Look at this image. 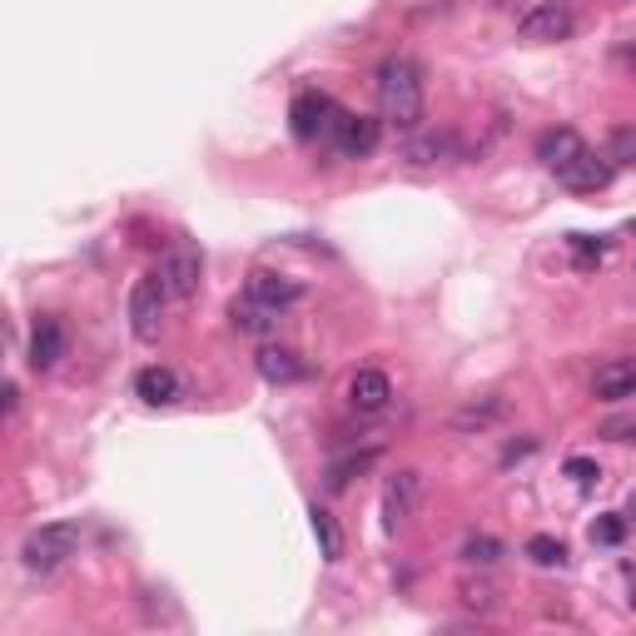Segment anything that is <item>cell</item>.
I'll use <instances>...</instances> for the list:
<instances>
[{"label":"cell","instance_id":"obj_1","mask_svg":"<svg viewBox=\"0 0 636 636\" xmlns=\"http://www.w3.org/2000/svg\"><path fill=\"white\" fill-rule=\"evenodd\" d=\"M378 90V119H389L393 130H418L423 109H428V85H423V66L408 55H389L373 76Z\"/></svg>","mask_w":636,"mask_h":636},{"label":"cell","instance_id":"obj_2","mask_svg":"<svg viewBox=\"0 0 636 636\" xmlns=\"http://www.w3.org/2000/svg\"><path fill=\"white\" fill-rule=\"evenodd\" d=\"M76 547H80V528L76 522H45V528H35L31 537H25V547H21V562H25V571H55V567H66L70 557H76Z\"/></svg>","mask_w":636,"mask_h":636},{"label":"cell","instance_id":"obj_3","mask_svg":"<svg viewBox=\"0 0 636 636\" xmlns=\"http://www.w3.org/2000/svg\"><path fill=\"white\" fill-rule=\"evenodd\" d=\"M154 279H160L164 299L189 303L199 293V279H205V259H199V248L195 244H170L160 254V269H154Z\"/></svg>","mask_w":636,"mask_h":636},{"label":"cell","instance_id":"obj_4","mask_svg":"<svg viewBox=\"0 0 636 636\" xmlns=\"http://www.w3.org/2000/svg\"><path fill=\"white\" fill-rule=\"evenodd\" d=\"M338 115H344V109H338L324 90H299L289 105V130H293V140L313 144V140H324V135L338 130Z\"/></svg>","mask_w":636,"mask_h":636},{"label":"cell","instance_id":"obj_5","mask_svg":"<svg viewBox=\"0 0 636 636\" xmlns=\"http://www.w3.org/2000/svg\"><path fill=\"white\" fill-rule=\"evenodd\" d=\"M571 31H577V11H571L567 0H542V5L522 11V21H518V41H528V45H557Z\"/></svg>","mask_w":636,"mask_h":636},{"label":"cell","instance_id":"obj_6","mask_svg":"<svg viewBox=\"0 0 636 636\" xmlns=\"http://www.w3.org/2000/svg\"><path fill=\"white\" fill-rule=\"evenodd\" d=\"M164 289H160V279H140L130 289V328H135V338H140V344H154V338H160V324H164Z\"/></svg>","mask_w":636,"mask_h":636},{"label":"cell","instance_id":"obj_7","mask_svg":"<svg viewBox=\"0 0 636 636\" xmlns=\"http://www.w3.org/2000/svg\"><path fill=\"white\" fill-rule=\"evenodd\" d=\"M383 140V119L373 115H338V130H334V144L344 160H368Z\"/></svg>","mask_w":636,"mask_h":636},{"label":"cell","instance_id":"obj_8","mask_svg":"<svg viewBox=\"0 0 636 636\" xmlns=\"http://www.w3.org/2000/svg\"><path fill=\"white\" fill-rule=\"evenodd\" d=\"M418 493H423V477L413 473V467H403V473L393 477L389 487H383V528L398 532L403 522L418 512Z\"/></svg>","mask_w":636,"mask_h":636},{"label":"cell","instance_id":"obj_9","mask_svg":"<svg viewBox=\"0 0 636 636\" xmlns=\"http://www.w3.org/2000/svg\"><path fill=\"white\" fill-rule=\"evenodd\" d=\"M348 403H354L358 413H383L393 403V378L383 373V368H358V373L348 378Z\"/></svg>","mask_w":636,"mask_h":636},{"label":"cell","instance_id":"obj_10","mask_svg":"<svg viewBox=\"0 0 636 636\" xmlns=\"http://www.w3.org/2000/svg\"><path fill=\"white\" fill-rule=\"evenodd\" d=\"M557 180L567 184L571 195H597V189H606V184H612V160H606V154L582 150L577 160L567 164V170L557 174Z\"/></svg>","mask_w":636,"mask_h":636},{"label":"cell","instance_id":"obj_11","mask_svg":"<svg viewBox=\"0 0 636 636\" xmlns=\"http://www.w3.org/2000/svg\"><path fill=\"white\" fill-rule=\"evenodd\" d=\"M244 293L248 299H259V303H269V309H293V303L303 299V289L289 279V274H274V269H254L248 274V284H244Z\"/></svg>","mask_w":636,"mask_h":636},{"label":"cell","instance_id":"obj_12","mask_svg":"<svg viewBox=\"0 0 636 636\" xmlns=\"http://www.w3.org/2000/svg\"><path fill=\"white\" fill-rule=\"evenodd\" d=\"M60 358H66V324L45 313L41 324H35V334H31V368L35 373H50Z\"/></svg>","mask_w":636,"mask_h":636},{"label":"cell","instance_id":"obj_13","mask_svg":"<svg viewBox=\"0 0 636 636\" xmlns=\"http://www.w3.org/2000/svg\"><path fill=\"white\" fill-rule=\"evenodd\" d=\"M587 150V140L577 130H571V125H557V130H542V140H537V160L547 164L552 174H562L567 170L571 160H577V154Z\"/></svg>","mask_w":636,"mask_h":636},{"label":"cell","instance_id":"obj_14","mask_svg":"<svg viewBox=\"0 0 636 636\" xmlns=\"http://www.w3.org/2000/svg\"><path fill=\"white\" fill-rule=\"evenodd\" d=\"M592 393L606 403L636 398V358H612V363H602L592 378Z\"/></svg>","mask_w":636,"mask_h":636},{"label":"cell","instance_id":"obj_15","mask_svg":"<svg viewBox=\"0 0 636 636\" xmlns=\"http://www.w3.org/2000/svg\"><path fill=\"white\" fill-rule=\"evenodd\" d=\"M229 319H234V328L239 334H248V338H269L274 328H279V309H269V303H259V299H234V309H229Z\"/></svg>","mask_w":636,"mask_h":636},{"label":"cell","instance_id":"obj_16","mask_svg":"<svg viewBox=\"0 0 636 636\" xmlns=\"http://www.w3.org/2000/svg\"><path fill=\"white\" fill-rule=\"evenodd\" d=\"M135 393H140L150 408H164V403L180 398V378H174V368H164V363L140 368V373H135Z\"/></svg>","mask_w":636,"mask_h":636},{"label":"cell","instance_id":"obj_17","mask_svg":"<svg viewBox=\"0 0 636 636\" xmlns=\"http://www.w3.org/2000/svg\"><path fill=\"white\" fill-rule=\"evenodd\" d=\"M254 363H259V373L269 378V383H299L303 378V358L293 354V348H259V358H254Z\"/></svg>","mask_w":636,"mask_h":636},{"label":"cell","instance_id":"obj_18","mask_svg":"<svg viewBox=\"0 0 636 636\" xmlns=\"http://www.w3.org/2000/svg\"><path fill=\"white\" fill-rule=\"evenodd\" d=\"M309 522H313V537H319V552H324V562L344 557V532H338L334 512H328V507H309Z\"/></svg>","mask_w":636,"mask_h":636},{"label":"cell","instance_id":"obj_19","mask_svg":"<svg viewBox=\"0 0 636 636\" xmlns=\"http://www.w3.org/2000/svg\"><path fill=\"white\" fill-rule=\"evenodd\" d=\"M448 150H453V135H438V130H428V135L413 130V140H408V160L413 164H438Z\"/></svg>","mask_w":636,"mask_h":636},{"label":"cell","instance_id":"obj_20","mask_svg":"<svg viewBox=\"0 0 636 636\" xmlns=\"http://www.w3.org/2000/svg\"><path fill=\"white\" fill-rule=\"evenodd\" d=\"M497 557H502V542L487 537V532H473V537L463 542V562H473V567H493Z\"/></svg>","mask_w":636,"mask_h":636},{"label":"cell","instance_id":"obj_21","mask_svg":"<svg viewBox=\"0 0 636 636\" xmlns=\"http://www.w3.org/2000/svg\"><path fill=\"white\" fill-rule=\"evenodd\" d=\"M373 448H368V453H354V458H344V463H334V467H328V487H334V493H344V487H348V477H358V473H363V467H373Z\"/></svg>","mask_w":636,"mask_h":636},{"label":"cell","instance_id":"obj_22","mask_svg":"<svg viewBox=\"0 0 636 636\" xmlns=\"http://www.w3.org/2000/svg\"><path fill=\"white\" fill-rule=\"evenodd\" d=\"M497 418H502V403H497V398H487L483 408H477V403H473V408H467V413H458V418H453V428H458V432H473V428H487V423H497Z\"/></svg>","mask_w":636,"mask_h":636},{"label":"cell","instance_id":"obj_23","mask_svg":"<svg viewBox=\"0 0 636 636\" xmlns=\"http://www.w3.org/2000/svg\"><path fill=\"white\" fill-rule=\"evenodd\" d=\"M528 552L532 562H537V567H562V562H567V547H562L557 537H528Z\"/></svg>","mask_w":636,"mask_h":636},{"label":"cell","instance_id":"obj_24","mask_svg":"<svg viewBox=\"0 0 636 636\" xmlns=\"http://www.w3.org/2000/svg\"><path fill=\"white\" fill-rule=\"evenodd\" d=\"M622 537H626V518H616V512L592 522V542H602V547H622Z\"/></svg>","mask_w":636,"mask_h":636},{"label":"cell","instance_id":"obj_25","mask_svg":"<svg viewBox=\"0 0 636 636\" xmlns=\"http://www.w3.org/2000/svg\"><path fill=\"white\" fill-rule=\"evenodd\" d=\"M567 244H571V254H577V264H592L606 254V239H592V234H567Z\"/></svg>","mask_w":636,"mask_h":636},{"label":"cell","instance_id":"obj_26","mask_svg":"<svg viewBox=\"0 0 636 636\" xmlns=\"http://www.w3.org/2000/svg\"><path fill=\"white\" fill-rule=\"evenodd\" d=\"M562 473H567L577 487H592L597 477H602V467H597L592 458H567V467H562Z\"/></svg>","mask_w":636,"mask_h":636},{"label":"cell","instance_id":"obj_27","mask_svg":"<svg viewBox=\"0 0 636 636\" xmlns=\"http://www.w3.org/2000/svg\"><path fill=\"white\" fill-rule=\"evenodd\" d=\"M606 160H636V135L632 130H616L612 135V154Z\"/></svg>","mask_w":636,"mask_h":636},{"label":"cell","instance_id":"obj_28","mask_svg":"<svg viewBox=\"0 0 636 636\" xmlns=\"http://www.w3.org/2000/svg\"><path fill=\"white\" fill-rule=\"evenodd\" d=\"M463 602L467 606H483V612H487V606H493V587H463Z\"/></svg>","mask_w":636,"mask_h":636},{"label":"cell","instance_id":"obj_29","mask_svg":"<svg viewBox=\"0 0 636 636\" xmlns=\"http://www.w3.org/2000/svg\"><path fill=\"white\" fill-rule=\"evenodd\" d=\"M616 66H626L636 76V45H622V50H616Z\"/></svg>","mask_w":636,"mask_h":636},{"label":"cell","instance_id":"obj_30","mask_svg":"<svg viewBox=\"0 0 636 636\" xmlns=\"http://www.w3.org/2000/svg\"><path fill=\"white\" fill-rule=\"evenodd\" d=\"M21 408V389H15V383H5V413H15Z\"/></svg>","mask_w":636,"mask_h":636},{"label":"cell","instance_id":"obj_31","mask_svg":"<svg viewBox=\"0 0 636 636\" xmlns=\"http://www.w3.org/2000/svg\"><path fill=\"white\" fill-rule=\"evenodd\" d=\"M626 518H636V493H632V502H626Z\"/></svg>","mask_w":636,"mask_h":636},{"label":"cell","instance_id":"obj_32","mask_svg":"<svg viewBox=\"0 0 636 636\" xmlns=\"http://www.w3.org/2000/svg\"><path fill=\"white\" fill-rule=\"evenodd\" d=\"M632 229H636V224H632Z\"/></svg>","mask_w":636,"mask_h":636}]
</instances>
